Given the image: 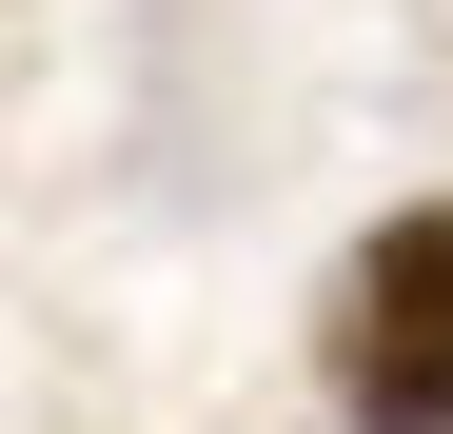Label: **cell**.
I'll list each match as a JSON object with an SVG mask.
<instances>
[{"label":"cell","mask_w":453,"mask_h":434,"mask_svg":"<svg viewBox=\"0 0 453 434\" xmlns=\"http://www.w3.org/2000/svg\"><path fill=\"white\" fill-rule=\"evenodd\" d=\"M316 376H335L355 434H453V198L374 217V237L335 257V297H316Z\"/></svg>","instance_id":"6da1fadb"}]
</instances>
